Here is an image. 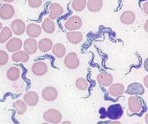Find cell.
<instances>
[{
    "instance_id": "obj_7",
    "label": "cell",
    "mask_w": 148,
    "mask_h": 124,
    "mask_svg": "<svg viewBox=\"0 0 148 124\" xmlns=\"http://www.w3.org/2000/svg\"><path fill=\"white\" fill-rule=\"evenodd\" d=\"M64 14L63 7L57 3H53L49 7V16L51 20H55Z\"/></svg>"
},
{
    "instance_id": "obj_23",
    "label": "cell",
    "mask_w": 148,
    "mask_h": 124,
    "mask_svg": "<svg viewBox=\"0 0 148 124\" xmlns=\"http://www.w3.org/2000/svg\"><path fill=\"white\" fill-rule=\"evenodd\" d=\"M20 74H21L20 69L16 66L10 67L7 71V78L12 82H15L16 80H18Z\"/></svg>"
},
{
    "instance_id": "obj_31",
    "label": "cell",
    "mask_w": 148,
    "mask_h": 124,
    "mask_svg": "<svg viewBox=\"0 0 148 124\" xmlns=\"http://www.w3.org/2000/svg\"><path fill=\"white\" fill-rule=\"evenodd\" d=\"M28 3L32 8H38L42 4V0H28Z\"/></svg>"
},
{
    "instance_id": "obj_12",
    "label": "cell",
    "mask_w": 148,
    "mask_h": 124,
    "mask_svg": "<svg viewBox=\"0 0 148 124\" xmlns=\"http://www.w3.org/2000/svg\"><path fill=\"white\" fill-rule=\"evenodd\" d=\"M32 73L36 76H43L48 72V65L43 61H37L33 64Z\"/></svg>"
},
{
    "instance_id": "obj_16",
    "label": "cell",
    "mask_w": 148,
    "mask_h": 124,
    "mask_svg": "<svg viewBox=\"0 0 148 124\" xmlns=\"http://www.w3.org/2000/svg\"><path fill=\"white\" fill-rule=\"evenodd\" d=\"M97 82L99 83L100 85L104 86V87H109L113 83L114 78L113 75L108 73H101L97 75L96 77Z\"/></svg>"
},
{
    "instance_id": "obj_4",
    "label": "cell",
    "mask_w": 148,
    "mask_h": 124,
    "mask_svg": "<svg viewBox=\"0 0 148 124\" xmlns=\"http://www.w3.org/2000/svg\"><path fill=\"white\" fill-rule=\"evenodd\" d=\"M64 65L70 69H75L79 66L80 60L76 52H69L64 58Z\"/></svg>"
},
{
    "instance_id": "obj_38",
    "label": "cell",
    "mask_w": 148,
    "mask_h": 124,
    "mask_svg": "<svg viewBox=\"0 0 148 124\" xmlns=\"http://www.w3.org/2000/svg\"><path fill=\"white\" fill-rule=\"evenodd\" d=\"M2 29H3V24L0 22V31H1V30H2Z\"/></svg>"
},
{
    "instance_id": "obj_28",
    "label": "cell",
    "mask_w": 148,
    "mask_h": 124,
    "mask_svg": "<svg viewBox=\"0 0 148 124\" xmlns=\"http://www.w3.org/2000/svg\"><path fill=\"white\" fill-rule=\"evenodd\" d=\"M72 7L76 11H82L86 7V0H73Z\"/></svg>"
},
{
    "instance_id": "obj_9",
    "label": "cell",
    "mask_w": 148,
    "mask_h": 124,
    "mask_svg": "<svg viewBox=\"0 0 148 124\" xmlns=\"http://www.w3.org/2000/svg\"><path fill=\"white\" fill-rule=\"evenodd\" d=\"M58 97V91L53 87H46L43 89L42 98L46 101H53Z\"/></svg>"
},
{
    "instance_id": "obj_26",
    "label": "cell",
    "mask_w": 148,
    "mask_h": 124,
    "mask_svg": "<svg viewBox=\"0 0 148 124\" xmlns=\"http://www.w3.org/2000/svg\"><path fill=\"white\" fill-rule=\"evenodd\" d=\"M12 37V31L8 27H4L0 31V43H5Z\"/></svg>"
},
{
    "instance_id": "obj_15",
    "label": "cell",
    "mask_w": 148,
    "mask_h": 124,
    "mask_svg": "<svg viewBox=\"0 0 148 124\" xmlns=\"http://www.w3.org/2000/svg\"><path fill=\"white\" fill-rule=\"evenodd\" d=\"M109 92L112 96L114 97H119L121 96L125 92V88L123 84L120 83H112L110 86H109Z\"/></svg>"
},
{
    "instance_id": "obj_25",
    "label": "cell",
    "mask_w": 148,
    "mask_h": 124,
    "mask_svg": "<svg viewBox=\"0 0 148 124\" xmlns=\"http://www.w3.org/2000/svg\"><path fill=\"white\" fill-rule=\"evenodd\" d=\"M41 28L45 33L52 34L55 30V24L53 20H51L50 18H45V21H43Z\"/></svg>"
},
{
    "instance_id": "obj_29",
    "label": "cell",
    "mask_w": 148,
    "mask_h": 124,
    "mask_svg": "<svg viewBox=\"0 0 148 124\" xmlns=\"http://www.w3.org/2000/svg\"><path fill=\"white\" fill-rule=\"evenodd\" d=\"M75 85H76V88L77 89H79L81 91H85L88 88V83L87 81L83 78H79L76 80V83H75Z\"/></svg>"
},
{
    "instance_id": "obj_37",
    "label": "cell",
    "mask_w": 148,
    "mask_h": 124,
    "mask_svg": "<svg viewBox=\"0 0 148 124\" xmlns=\"http://www.w3.org/2000/svg\"><path fill=\"white\" fill-rule=\"evenodd\" d=\"M63 123H69L71 124V122H69V121H65V122H63Z\"/></svg>"
},
{
    "instance_id": "obj_2",
    "label": "cell",
    "mask_w": 148,
    "mask_h": 124,
    "mask_svg": "<svg viewBox=\"0 0 148 124\" xmlns=\"http://www.w3.org/2000/svg\"><path fill=\"white\" fill-rule=\"evenodd\" d=\"M123 114V109L119 104H114L109 106L106 111V115L110 119L112 120H118L122 118Z\"/></svg>"
},
{
    "instance_id": "obj_8",
    "label": "cell",
    "mask_w": 148,
    "mask_h": 124,
    "mask_svg": "<svg viewBox=\"0 0 148 124\" xmlns=\"http://www.w3.org/2000/svg\"><path fill=\"white\" fill-rule=\"evenodd\" d=\"M22 41L18 38H11L6 43V48L9 52H16L20 51L22 47Z\"/></svg>"
},
{
    "instance_id": "obj_11",
    "label": "cell",
    "mask_w": 148,
    "mask_h": 124,
    "mask_svg": "<svg viewBox=\"0 0 148 124\" xmlns=\"http://www.w3.org/2000/svg\"><path fill=\"white\" fill-rule=\"evenodd\" d=\"M143 108L140 99L137 96H130L128 98V109L132 113H139Z\"/></svg>"
},
{
    "instance_id": "obj_13",
    "label": "cell",
    "mask_w": 148,
    "mask_h": 124,
    "mask_svg": "<svg viewBox=\"0 0 148 124\" xmlns=\"http://www.w3.org/2000/svg\"><path fill=\"white\" fill-rule=\"evenodd\" d=\"M26 31L28 36L30 38H37L41 34L42 28L36 23H31L26 27Z\"/></svg>"
},
{
    "instance_id": "obj_24",
    "label": "cell",
    "mask_w": 148,
    "mask_h": 124,
    "mask_svg": "<svg viewBox=\"0 0 148 124\" xmlns=\"http://www.w3.org/2000/svg\"><path fill=\"white\" fill-rule=\"evenodd\" d=\"M53 54L58 58H63L66 55V47L62 43H56L52 47Z\"/></svg>"
},
{
    "instance_id": "obj_33",
    "label": "cell",
    "mask_w": 148,
    "mask_h": 124,
    "mask_svg": "<svg viewBox=\"0 0 148 124\" xmlns=\"http://www.w3.org/2000/svg\"><path fill=\"white\" fill-rule=\"evenodd\" d=\"M147 76H145V78H144V85H145V87L146 88H147L148 84H147Z\"/></svg>"
},
{
    "instance_id": "obj_35",
    "label": "cell",
    "mask_w": 148,
    "mask_h": 124,
    "mask_svg": "<svg viewBox=\"0 0 148 124\" xmlns=\"http://www.w3.org/2000/svg\"><path fill=\"white\" fill-rule=\"evenodd\" d=\"M3 2H5V3H12L14 0H3Z\"/></svg>"
},
{
    "instance_id": "obj_3",
    "label": "cell",
    "mask_w": 148,
    "mask_h": 124,
    "mask_svg": "<svg viewBox=\"0 0 148 124\" xmlns=\"http://www.w3.org/2000/svg\"><path fill=\"white\" fill-rule=\"evenodd\" d=\"M64 26L69 31L78 30L82 26V21L78 16H72L65 22Z\"/></svg>"
},
{
    "instance_id": "obj_14",
    "label": "cell",
    "mask_w": 148,
    "mask_h": 124,
    "mask_svg": "<svg viewBox=\"0 0 148 124\" xmlns=\"http://www.w3.org/2000/svg\"><path fill=\"white\" fill-rule=\"evenodd\" d=\"M128 95H139L142 96L145 93V88L141 83H131L128 87L127 90L124 92Z\"/></svg>"
},
{
    "instance_id": "obj_21",
    "label": "cell",
    "mask_w": 148,
    "mask_h": 124,
    "mask_svg": "<svg viewBox=\"0 0 148 124\" xmlns=\"http://www.w3.org/2000/svg\"><path fill=\"white\" fill-rule=\"evenodd\" d=\"M86 7L90 12H98L103 7L102 0H88L86 1Z\"/></svg>"
},
{
    "instance_id": "obj_34",
    "label": "cell",
    "mask_w": 148,
    "mask_h": 124,
    "mask_svg": "<svg viewBox=\"0 0 148 124\" xmlns=\"http://www.w3.org/2000/svg\"><path fill=\"white\" fill-rule=\"evenodd\" d=\"M144 66H145V69H146V70H147V60H146L145 61V64H144Z\"/></svg>"
},
{
    "instance_id": "obj_6",
    "label": "cell",
    "mask_w": 148,
    "mask_h": 124,
    "mask_svg": "<svg viewBox=\"0 0 148 124\" xmlns=\"http://www.w3.org/2000/svg\"><path fill=\"white\" fill-rule=\"evenodd\" d=\"M11 29L13 34H15L17 36L22 35L26 30V25L25 22L21 19L13 20L11 23Z\"/></svg>"
},
{
    "instance_id": "obj_1",
    "label": "cell",
    "mask_w": 148,
    "mask_h": 124,
    "mask_svg": "<svg viewBox=\"0 0 148 124\" xmlns=\"http://www.w3.org/2000/svg\"><path fill=\"white\" fill-rule=\"evenodd\" d=\"M43 118L47 123L58 124L62 122L63 116H62V114L58 111V109L49 108V109H48L44 113Z\"/></svg>"
},
{
    "instance_id": "obj_36",
    "label": "cell",
    "mask_w": 148,
    "mask_h": 124,
    "mask_svg": "<svg viewBox=\"0 0 148 124\" xmlns=\"http://www.w3.org/2000/svg\"><path fill=\"white\" fill-rule=\"evenodd\" d=\"M145 30H146V31H147V21H146V23H145Z\"/></svg>"
},
{
    "instance_id": "obj_19",
    "label": "cell",
    "mask_w": 148,
    "mask_h": 124,
    "mask_svg": "<svg viewBox=\"0 0 148 124\" xmlns=\"http://www.w3.org/2000/svg\"><path fill=\"white\" fill-rule=\"evenodd\" d=\"M136 20V15L132 11H124L120 16V21L123 25H132Z\"/></svg>"
},
{
    "instance_id": "obj_22",
    "label": "cell",
    "mask_w": 148,
    "mask_h": 124,
    "mask_svg": "<svg viewBox=\"0 0 148 124\" xmlns=\"http://www.w3.org/2000/svg\"><path fill=\"white\" fill-rule=\"evenodd\" d=\"M12 59L14 62L16 63H25L27 62L30 59V55L26 52L25 51H17V52H14L12 56Z\"/></svg>"
},
{
    "instance_id": "obj_5",
    "label": "cell",
    "mask_w": 148,
    "mask_h": 124,
    "mask_svg": "<svg viewBox=\"0 0 148 124\" xmlns=\"http://www.w3.org/2000/svg\"><path fill=\"white\" fill-rule=\"evenodd\" d=\"M15 14V9L13 6L9 3H5L0 7V18L2 20H9Z\"/></svg>"
},
{
    "instance_id": "obj_18",
    "label": "cell",
    "mask_w": 148,
    "mask_h": 124,
    "mask_svg": "<svg viewBox=\"0 0 148 124\" xmlns=\"http://www.w3.org/2000/svg\"><path fill=\"white\" fill-rule=\"evenodd\" d=\"M68 41L72 44H78L83 39V35L79 31H69L66 34Z\"/></svg>"
},
{
    "instance_id": "obj_20",
    "label": "cell",
    "mask_w": 148,
    "mask_h": 124,
    "mask_svg": "<svg viewBox=\"0 0 148 124\" xmlns=\"http://www.w3.org/2000/svg\"><path fill=\"white\" fill-rule=\"evenodd\" d=\"M37 45H38L39 50L42 52H48L51 51V49L53 46L52 40L49 38H47L40 39L39 42L37 43Z\"/></svg>"
},
{
    "instance_id": "obj_32",
    "label": "cell",
    "mask_w": 148,
    "mask_h": 124,
    "mask_svg": "<svg viewBox=\"0 0 148 124\" xmlns=\"http://www.w3.org/2000/svg\"><path fill=\"white\" fill-rule=\"evenodd\" d=\"M147 6H148L147 1V2H145V3H144L143 4V11H144V13H145L146 15H147L148 14Z\"/></svg>"
},
{
    "instance_id": "obj_10",
    "label": "cell",
    "mask_w": 148,
    "mask_h": 124,
    "mask_svg": "<svg viewBox=\"0 0 148 124\" xmlns=\"http://www.w3.org/2000/svg\"><path fill=\"white\" fill-rule=\"evenodd\" d=\"M22 46L24 48V51L27 52L29 55L35 54L37 52V49H38L37 41L33 38H29L26 39Z\"/></svg>"
},
{
    "instance_id": "obj_17",
    "label": "cell",
    "mask_w": 148,
    "mask_h": 124,
    "mask_svg": "<svg viewBox=\"0 0 148 124\" xmlns=\"http://www.w3.org/2000/svg\"><path fill=\"white\" fill-rule=\"evenodd\" d=\"M23 99H24V101L25 103L27 104V105L28 106H31V107H34L36 106L38 102H39V96L36 92H27L24 96H23Z\"/></svg>"
},
{
    "instance_id": "obj_27",
    "label": "cell",
    "mask_w": 148,
    "mask_h": 124,
    "mask_svg": "<svg viewBox=\"0 0 148 124\" xmlns=\"http://www.w3.org/2000/svg\"><path fill=\"white\" fill-rule=\"evenodd\" d=\"M13 108L16 110V114H19V115H22L26 113L27 108V104L25 103L24 100H18L15 101L13 103Z\"/></svg>"
},
{
    "instance_id": "obj_30",
    "label": "cell",
    "mask_w": 148,
    "mask_h": 124,
    "mask_svg": "<svg viewBox=\"0 0 148 124\" xmlns=\"http://www.w3.org/2000/svg\"><path fill=\"white\" fill-rule=\"evenodd\" d=\"M8 60H9L8 54L3 50H0V66L5 65L8 62Z\"/></svg>"
},
{
    "instance_id": "obj_39",
    "label": "cell",
    "mask_w": 148,
    "mask_h": 124,
    "mask_svg": "<svg viewBox=\"0 0 148 124\" xmlns=\"http://www.w3.org/2000/svg\"><path fill=\"white\" fill-rule=\"evenodd\" d=\"M145 119H146V121H147V114H146V116H145Z\"/></svg>"
}]
</instances>
